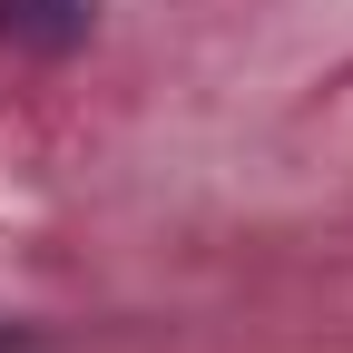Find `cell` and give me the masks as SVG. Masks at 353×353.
I'll list each match as a JSON object with an SVG mask.
<instances>
[{
    "label": "cell",
    "mask_w": 353,
    "mask_h": 353,
    "mask_svg": "<svg viewBox=\"0 0 353 353\" xmlns=\"http://www.w3.org/2000/svg\"><path fill=\"white\" fill-rule=\"evenodd\" d=\"M88 30H99V10H88V0H0V39H10V50L69 59Z\"/></svg>",
    "instance_id": "6da1fadb"
},
{
    "label": "cell",
    "mask_w": 353,
    "mask_h": 353,
    "mask_svg": "<svg viewBox=\"0 0 353 353\" xmlns=\"http://www.w3.org/2000/svg\"><path fill=\"white\" fill-rule=\"evenodd\" d=\"M10 343H30V334H10V324H0V353H10Z\"/></svg>",
    "instance_id": "7a4b0ae2"
}]
</instances>
